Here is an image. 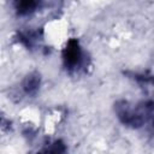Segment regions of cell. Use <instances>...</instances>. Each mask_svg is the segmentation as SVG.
Wrapping results in <instances>:
<instances>
[{
	"label": "cell",
	"instance_id": "obj_1",
	"mask_svg": "<svg viewBox=\"0 0 154 154\" xmlns=\"http://www.w3.org/2000/svg\"><path fill=\"white\" fill-rule=\"evenodd\" d=\"M79 47H78V43L77 41L75 40H71L67 46H66V49H65V60L67 64L70 65H75L78 59H79Z\"/></svg>",
	"mask_w": 154,
	"mask_h": 154
},
{
	"label": "cell",
	"instance_id": "obj_2",
	"mask_svg": "<svg viewBox=\"0 0 154 154\" xmlns=\"http://www.w3.org/2000/svg\"><path fill=\"white\" fill-rule=\"evenodd\" d=\"M36 0H19L18 1V10L22 13H26L32 11L36 7Z\"/></svg>",
	"mask_w": 154,
	"mask_h": 154
}]
</instances>
